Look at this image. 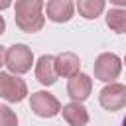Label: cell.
<instances>
[{"label": "cell", "instance_id": "obj_13", "mask_svg": "<svg viewBox=\"0 0 126 126\" xmlns=\"http://www.w3.org/2000/svg\"><path fill=\"white\" fill-rule=\"evenodd\" d=\"M104 20H106V26L114 33H126V10L110 8V10H106Z\"/></svg>", "mask_w": 126, "mask_h": 126}, {"label": "cell", "instance_id": "obj_11", "mask_svg": "<svg viewBox=\"0 0 126 126\" xmlns=\"http://www.w3.org/2000/svg\"><path fill=\"white\" fill-rule=\"evenodd\" d=\"M61 114L63 120L69 126H87L89 124V110L81 104V102H67L61 106Z\"/></svg>", "mask_w": 126, "mask_h": 126}, {"label": "cell", "instance_id": "obj_8", "mask_svg": "<svg viewBox=\"0 0 126 126\" xmlns=\"http://www.w3.org/2000/svg\"><path fill=\"white\" fill-rule=\"evenodd\" d=\"M93 91V79L87 73H77L67 81V94L71 96V102H81L89 98Z\"/></svg>", "mask_w": 126, "mask_h": 126}, {"label": "cell", "instance_id": "obj_20", "mask_svg": "<svg viewBox=\"0 0 126 126\" xmlns=\"http://www.w3.org/2000/svg\"><path fill=\"white\" fill-rule=\"evenodd\" d=\"M122 126H126V118H124V120H122Z\"/></svg>", "mask_w": 126, "mask_h": 126}, {"label": "cell", "instance_id": "obj_6", "mask_svg": "<svg viewBox=\"0 0 126 126\" xmlns=\"http://www.w3.org/2000/svg\"><path fill=\"white\" fill-rule=\"evenodd\" d=\"M98 104L110 112L122 110L126 106V85H122V83L104 85L98 93Z\"/></svg>", "mask_w": 126, "mask_h": 126}, {"label": "cell", "instance_id": "obj_15", "mask_svg": "<svg viewBox=\"0 0 126 126\" xmlns=\"http://www.w3.org/2000/svg\"><path fill=\"white\" fill-rule=\"evenodd\" d=\"M110 4H112V8H120L122 10V6H126V0H110Z\"/></svg>", "mask_w": 126, "mask_h": 126}, {"label": "cell", "instance_id": "obj_2", "mask_svg": "<svg viewBox=\"0 0 126 126\" xmlns=\"http://www.w3.org/2000/svg\"><path fill=\"white\" fill-rule=\"evenodd\" d=\"M4 65L8 67V73L10 75H24L28 71H32V65H33V53L32 49L26 45V43H14L6 49V55H4Z\"/></svg>", "mask_w": 126, "mask_h": 126}, {"label": "cell", "instance_id": "obj_19", "mask_svg": "<svg viewBox=\"0 0 126 126\" xmlns=\"http://www.w3.org/2000/svg\"><path fill=\"white\" fill-rule=\"evenodd\" d=\"M122 65H126V55H124V59H122Z\"/></svg>", "mask_w": 126, "mask_h": 126}, {"label": "cell", "instance_id": "obj_12", "mask_svg": "<svg viewBox=\"0 0 126 126\" xmlns=\"http://www.w3.org/2000/svg\"><path fill=\"white\" fill-rule=\"evenodd\" d=\"M75 10L85 20H96L106 10V2L104 0H79L75 4Z\"/></svg>", "mask_w": 126, "mask_h": 126}, {"label": "cell", "instance_id": "obj_18", "mask_svg": "<svg viewBox=\"0 0 126 126\" xmlns=\"http://www.w3.org/2000/svg\"><path fill=\"white\" fill-rule=\"evenodd\" d=\"M4 55H6V49H4L2 45H0V67L4 65Z\"/></svg>", "mask_w": 126, "mask_h": 126}, {"label": "cell", "instance_id": "obj_5", "mask_svg": "<svg viewBox=\"0 0 126 126\" xmlns=\"http://www.w3.org/2000/svg\"><path fill=\"white\" fill-rule=\"evenodd\" d=\"M28 85L24 79L10 75L6 71H0V98L8 102H22L28 96Z\"/></svg>", "mask_w": 126, "mask_h": 126}, {"label": "cell", "instance_id": "obj_14", "mask_svg": "<svg viewBox=\"0 0 126 126\" xmlns=\"http://www.w3.org/2000/svg\"><path fill=\"white\" fill-rule=\"evenodd\" d=\"M0 126H18V116L8 104H0Z\"/></svg>", "mask_w": 126, "mask_h": 126}, {"label": "cell", "instance_id": "obj_3", "mask_svg": "<svg viewBox=\"0 0 126 126\" xmlns=\"http://www.w3.org/2000/svg\"><path fill=\"white\" fill-rule=\"evenodd\" d=\"M93 71H94V79L110 85V83H116V79L120 77L122 73V59L116 55V53H110V51H104L100 53L96 59H94V65H93Z\"/></svg>", "mask_w": 126, "mask_h": 126}, {"label": "cell", "instance_id": "obj_1", "mask_svg": "<svg viewBox=\"0 0 126 126\" xmlns=\"http://www.w3.org/2000/svg\"><path fill=\"white\" fill-rule=\"evenodd\" d=\"M43 6H45V2H41V0H18L14 4L16 26L26 33L39 32L45 24Z\"/></svg>", "mask_w": 126, "mask_h": 126}, {"label": "cell", "instance_id": "obj_10", "mask_svg": "<svg viewBox=\"0 0 126 126\" xmlns=\"http://www.w3.org/2000/svg\"><path fill=\"white\" fill-rule=\"evenodd\" d=\"M33 65H35V79L43 87H51L57 83V71H55V57L53 55H41Z\"/></svg>", "mask_w": 126, "mask_h": 126}, {"label": "cell", "instance_id": "obj_4", "mask_svg": "<svg viewBox=\"0 0 126 126\" xmlns=\"http://www.w3.org/2000/svg\"><path fill=\"white\" fill-rule=\"evenodd\" d=\"M30 108L39 118H53L61 112V102L47 91H35L30 94Z\"/></svg>", "mask_w": 126, "mask_h": 126}, {"label": "cell", "instance_id": "obj_7", "mask_svg": "<svg viewBox=\"0 0 126 126\" xmlns=\"http://www.w3.org/2000/svg\"><path fill=\"white\" fill-rule=\"evenodd\" d=\"M75 14V4L71 0H49L43 6V16L55 24H65L73 18Z\"/></svg>", "mask_w": 126, "mask_h": 126}, {"label": "cell", "instance_id": "obj_17", "mask_svg": "<svg viewBox=\"0 0 126 126\" xmlns=\"http://www.w3.org/2000/svg\"><path fill=\"white\" fill-rule=\"evenodd\" d=\"M6 32V20H4V16H0V35Z\"/></svg>", "mask_w": 126, "mask_h": 126}, {"label": "cell", "instance_id": "obj_16", "mask_svg": "<svg viewBox=\"0 0 126 126\" xmlns=\"http://www.w3.org/2000/svg\"><path fill=\"white\" fill-rule=\"evenodd\" d=\"M14 4L10 0H0V10H6V8H12Z\"/></svg>", "mask_w": 126, "mask_h": 126}, {"label": "cell", "instance_id": "obj_9", "mask_svg": "<svg viewBox=\"0 0 126 126\" xmlns=\"http://www.w3.org/2000/svg\"><path fill=\"white\" fill-rule=\"evenodd\" d=\"M55 71H57V77H65V79L75 77L77 73H81L79 55L73 51H63V53L55 55Z\"/></svg>", "mask_w": 126, "mask_h": 126}]
</instances>
